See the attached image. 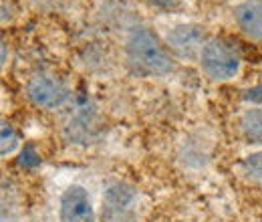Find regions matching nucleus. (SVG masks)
Masks as SVG:
<instances>
[{
    "mask_svg": "<svg viewBox=\"0 0 262 222\" xmlns=\"http://www.w3.org/2000/svg\"><path fill=\"white\" fill-rule=\"evenodd\" d=\"M125 59L131 71L141 77H165L173 73L176 57L156 32L147 27H133L125 38Z\"/></svg>",
    "mask_w": 262,
    "mask_h": 222,
    "instance_id": "nucleus-1",
    "label": "nucleus"
},
{
    "mask_svg": "<svg viewBox=\"0 0 262 222\" xmlns=\"http://www.w3.org/2000/svg\"><path fill=\"white\" fill-rule=\"evenodd\" d=\"M198 63L206 77L212 81H232L238 77L242 69V57L240 51L220 36H210L206 45L202 47V53L198 57Z\"/></svg>",
    "mask_w": 262,
    "mask_h": 222,
    "instance_id": "nucleus-2",
    "label": "nucleus"
},
{
    "mask_svg": "<svg viewBox=\"0 0 262 222\" xmlns=\"http://www.w3.org/2000/svg\"><path fill=\"white\" fill-rule=\"evenodd\" d=\"M139 214V192L137 188L123 182L111 180L105 184L101 194V222H135Z\"/></svg>",
    "mask_w": 262,
    "mask_h": 222,
    "instance_id": "nucleus-3",
    "label": "nucleus"
},
{
    "mask_svg": "<svg viewBox=\"0 0 262 222\" xmlns=\"http://www.w3.org/2000/svg\"><path fill=\"white\" fill-rule=\"evenodd\" d=\"M25 91L29 101L47 111H55L65 107L71 99V87L57 75L51 73H34L29 77Z\"/></svg>",
    "mask_w": 262,
    "mask_h": 222,
    "instance_id": "nucleus-4",
    "label": "nucleus"
},
{
    "mask_svg": "<svg viewBox=\"0 0 262 222\" xmlns=\"http://www.w3.org/2000/svg\"><path fill=\"white\" fill-rule=\"evenodd\" d=\"M208 32L202 25L196 23H180L176 27H171L165 34V45L171 51V55L176 59H186L192 61L198 59L202 53V47L208 41Z\"/></svg>",
    "mask_w": 262,
    "mask_h": 222,
    "instance_id": "nucleus-5",
    "label": "nucleus"
},
{
    "mask_svg": "<svg viewBox=\"0 0 262 222\" xmlns=\"http://www.w3.org/2000/svg\"><path fill=\"white\" fill-rule=\"evenodd\" d=\"M91 192L83 184H69L59 196V222H97Z\"/></svg>",
    "mask_w": 262,
    "mask_h": 222,
    "instance_id": "nucleus-6",
    "label": "nucleus"
},
{
    "mask_svg": "<svg viewBox=\"0 0 262 222\" xmlns=\"http://www.w3.org/2000/svg\"><path fill=\"white\" fill-rule=\"evenodd\" d=\"M232 16L246 38L262 43V0H240L232 8Z\"/></svg>",
    "mask_w": 262,
    "mask_h": 222,
    "instance_id": "nucleus-7",
    "label": "nucleus"
},
{
    "mask_svg": "<svg viewBox=\"0 0 262 222\" xmlns=\"http://www.w3.org/2000/svg\"><path fill=\"white\" fill-rule=\"evenodd\" d=\"M240 131L248 142L262 146V107H248L242 111Z\"/></svg>",
    "mask_w": 262,
    "mask_h": 222,
    "instance_id": "nucleus-8",
    "label": "nucleus"
},
{
    "mask_svg": "<svg viewBox=\"0 0 262 222\" xmlns=\"http://www.w3.org/2000/svg\"><path fill=\"white\" fill-rule=\"evenodd\" d=\"M20 133H18V129L12 126L10 122H2V127H0V154H2V158H8V156H12L14 152H18V150H23L20 148Z\"/></svg>",
    "mask_w": 262,
    "mask_h": 222,
    "instance_id": "nucleus-9",
    "label": "nucleus"
},
{
    "mask_svg": "<svg viewBox=\"0 0 262 222\" xmlns=\"http://www.w3.org/2000/svg\"><path fill=\"white\" fill-rule=\"evenodd\" d=\"M240 170L246 178L262 184V152H252L240 162Z\"/></svg>",
    "mask_w": 262,
    "mask_h": 222,
    "instance_id": "nucleus-10",
    "label": "nucleus"
},
{
    "mask_svg": "<svg viewBox=\"0 0 262 222\" xmlns=\"http://www.w3.org/2000/svg\"><path fill=\"white\" fill-rule=\"evenodd\" d=\"M38 164H40V156L36 154V150H34L33 146H31V144L23 146V150H20V158H18V166L31 170V168H36Z\"/></svg>",
    "mask_w": 262,
    "mask_h": 222,
    "instance_id": "nucleus-11",
    "label": "nucleus"
},
{
    "mask_svg": "<svg viewBox=\"0 0 262 222\" xmlns=\"http://www.w3.org/2000/svg\"><path fill=\"white\" fill-rule=\"evenodd\" d=\"M244 101L252 103V107H262V85L250 87L244 91Z\"/></svg>",
    "mask_w": 262,
    "mask_h": 222,
    "instance_id": "nucleus-12",
    "label": "nucleus"
},
{
    "mask_svg": "<svg viewBox=\"0 0 262 222\" xmlns=\"http://www.w3.org/2000/svg\"><path fill=\"white\" fill-rule=\"evenodd\" d=\"M145 2L154 8H160V10H169L178 4V0H145Z\"/></svg>",
    "mask_w": 262,
    "mask_h": 222,
    "instance_id": "nucleus-13",
    "label": "nucleus"
},
{
    "mask_svg": "<svg viewBox=\"0 0 262 222\" xmlns=\"http://www.w3.org/2000/svg\"><path fill=\"white\" fill-rule=\"evenodd\" d=\"M4 61H6V45L2 43V63H4Z\"/></svg>",
    "mask_w": 262,
    "mask_h": 222,
    "instance_id": "nucleus-14",
    "label": "nucleus"
}]
</instances>
